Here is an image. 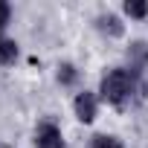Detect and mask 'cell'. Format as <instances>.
Here are the masks:
<instances>
[{
  "mask_svg": "<svg viewBox=\"0 0 148 148\" xmlns=\"http://www.w3.org/2000/svg\"><path fill=\"white\" fill-rule=\"evenodd\" d=\"M35 148H67L64 134L52 119H44L35 125Z\"/></svg>",
  "mask_w": 148,
  "mask_h": 148,
  "instance_id": "7a4b0ae2",
  "label": "cell"
},
{
  "mask_svg": "<svg viewBox=\"0 0 148 148\" xmlns=\"http://www.w3.org/2000/svg\"><path fill=\"white\" fill-rule=\"evenodd\" d=\"M9 21H12V6L6 0H0V35H3V29L9 26Z\"/></svg>",
  "mask_w": 148,
  "mask_h": 148,
  "instance_id": "30bf717a",
  "label": "cell"
},
{
  "mask_svg": "<svg viewBox=\"0 0 148 148\" xmlns=\"http://www.w3.org/2000/svg\"><path fill=\"white\" fill-rule=\"evenodd\" d=\"M18 41L15 38H6V35H0V64L3 67H9V64H15L18 61Z\"/></svg>",
  "mask_w": 148,
  "mask_h": 148,
  "instance_id": "8992f818",
  "label": "cell"
},
{
  "mask_svg": "<svg viewBox=\"0 0 148 148\" xmlns=\"http://www.w3.org/2000/svg\"><path fill=\"white\" fill-rule=\"evenodd\" d=\"M122 9H125V15H128V18H134V21L148 18V3H142V0H128Z\"/></svg>",
  "mask_w": 148,
  "mask_h": 148,
  "instance_id": "ba28073f",
  "label": "cell"
},
{
  "mask_svg": "<svg viewBox=\"0 0 148 148\" xmlns=\"http://www.w3.org/2000/svg\"><path fill=\"white\" fill-rule=\"evenodd\" d=\"M93 148H125L116 136H110V134H96L93 136Z\"/></svg>",
  "mask_w": 148,
  "mask_h": 148,
  "instance_id": "9c48e42d",
  "label": "cell"
},
{
  "mask_svg": "<svg viewBox=\"0 0 148 148\" xmlns=\"http://www.w3.org/2000/svg\"><path fill=\"white\" fill-rule=\"evenodd\" d=\"M96 29L102 32V35H110V38H119L122 32H125V23L116 18V15H110V12H105V15H99L96 18Z\"/></svg>",
  "mask_w": 148,
  "mask_h": 148,
  "instance_id": "5b68a950",
  "label": "cell"
},
{
  "mask_svg": "<svg viewBox=\"0 0 148 148\" xmlns=\"http://www.w3.org/2000/svg\"><path fill=\"white\" fill-rule=\"evenodd\" d=\"M73 110H76V119L79 122L90 125L96 119V113H99V96L93 90H82L76 99H73Z\"/></svg>",
  "mask_w": 148,
  "mask_h": 148,
  "instance_id": "3957f363",
  "label": "cell"
},
{
  "mask_svg": "<svg viewBox=\"0 0 148 148\" xmlns=\"http://www.w3.org/2000/svg\"><path fill=\"white\" fill-rule=\"evenodd\" d=\"M136 93H139V73H134L131 67H113L99 82V99L116 110H125L128 105H134Z\"/></svg>",
  "mask_w": 148,
  "mask_h": 148,
  "instance_id": "6da1fadb",
  "label": "cell"
},
{
  "mask_svg": "<svg viewBox=\"0 0 148 148\" xmlns=\"http://www.w3.org/2000/svg\"><path fill=\"white\" fill-rule=\"evenodd\" d=\"M128 67L142 76V70L148 67V44L145 41H134L128 47Z\"/></svg>",
  "mask_w": 148,
  "mask_h": 148,
  "instance_id": "277c9868",
  "label": "cell"
},
{
  "mask_svg": "<svg viewBox=\"0 0 148 148\" xmlns=\"http://www.w3.org/2000/svg\"><path fill=\"white\" fill-rule=\"evenodd\" d=\"M55 79H58V84L70 87V84H76V79H79V70L73 67V64H58V73H55Z\"/></svg>",
  "mask_w": 148,
  "mask_h": 148,
  "instance_id": "52a82bcc",
  "label": "cell"
}]
</instances>
